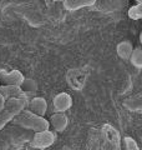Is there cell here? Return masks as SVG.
I'll list each match as a JSON object with an SVG mask.
<instances>
[{"mask_svg":"<svg viewBox=\"0 0 142 150\" xmlns=\"http://www.w3.org/2000/svg\"><path fill=\"white\" fill-rule=\"evenodd\" d=\"M13 121L16 125H20L21 128L32 130V131H35V133L49 130V128H50L49 120H46L44 116L34 114V112L30 110H24L19 115H16L15 118L13 119Z\"/></svg>","mask_w":142,"mask_h":150,"instance_id":"6da1fadb","label":"cell"},{"mask_svg":"<svg viewBox=\"0 0 142 150\" xmlns=\"http://www.w3.org/2000/svg\"><path fill=\"white\" fill-rule=\"evenodd\" d=\"M101 135H102L101 150H122L120 133L112 125L110 124L103 125L101 130Z\"/></svg>","mask_w":142,"mask_h":150,"instance_id":"7a4b0ae2","label":"cell"},{"mask_svg":"<svg viewBox=\"0 0 142 150\" xmlns=\"http://www.w3.org/2000/svg\"><path fill=\"white\" fill-rule=\"evenodd\" d=\"M55 133L50 130H44V131H37L34 134L31 140V145L36 149H46L51 146L55 143Z\"/></svg>","mask_w":142,"mask_h":150,"instance_id":"3957f363","label":"cell"},{"mask_svg":"<svg viewBox=\"0 0 142 150\" xmlns=\"http://www.w3.org/2000/svg\"><path fill=\"white\" fill-rule=\"evenodd\" d=\"M27 104H29V100H27L26 95L10 98V99H8L6 103H5V110L9 111L14 118H15L16 115H19L20 112H22L24 110H25Z\"/></svg>","mask_w":142,"mask_h":150,"instance_id":"277c9868","label":"cell"},{"mask_svg":"<svg viewBox=\"0 0 142 150\" xmlns=\"http://www.w3.org/2000/svg\"><path fill=\"white\" fill-rule=\"evenodd\" d=\"M25 76L19 70L5 71L0 69V85H18L20 86Z\"/></svg>","mask_w":142,"mask_h":150,"instance_id":"5b68a950","label":"cell"},{"mask_svg":"<svg viewBox=\"0 0 142 150\" xmlns=\"http://www.w3.org/2000/svg\"><path fill=\"white\" fill-rule=\"evenodd\" d=\"M54 110L59 112H65L67 111L71 106H72V98L67 93H59L58 95H55L53 100Z\"/></svg>","mask_w":142,"mask_h":150,"instance_id":"8992f818","label":"cell"},{"mask_svg":"<svg viewBox=\"0 0 142 150\" xmlns=\"http://www.w3.org/2000/svg\"><path fill=\"white\" fill-rule=\"evenodd\" d=\"M49 123H50V126H51V128H53L55 131H58V133H61V131H64L66 128H67L69 119H67V116H66L65 112H59V111H56V112H54V114L51 115Z\"/></svg>","mask_w":142,"mask_h":150,"instance_id":"52a82bcc","label":"cell"},{"mask_svg":"<svg viewBox=\"0 0 142 150\" xmlns=\"http://www.w3.org/2000/svg\"><path fill=\"white\" fill-rule=\"evenodd\" d=\"M27 105H29V110L36 115L44 116L47 111V103L41 96H34L31 100H29V104Z\"/></svg>","mask_w":142,"mask_h":150,"instance_id":"ba28073f","label":"cell"},{"mask_svg":"<svg viewBox=\"0 0 142 150\" xmlns=\"http://www.w3.org/2000/svg\"><path fill=\"white\" fill-rule=\"evenodd\" d=\"M96 3L97 0H64V8L69 11H75L82 8L92 6Z\"/></svg>","mask_w":142,"mask_h":150,"instance_id":"9c48e42d","label":"cell"},{"mask_svg":"<svg viewBox=\"0 0 142 150\" xmlns=\"http://www.w3.org/2000/svg\"><path fill=\"white\" fill-rule=\"evenodd\" d=\"M0 94H1L6 100L10 99V98H16V96H24L25 95L24 91L21 90V88L18 86V85H0Z\"/></svg>","mask_w":142,"mask_h":150,"instance_id":"30bf717a","label":"cell"},{"mask_svg":"<svg viewBox=\"0 0 142 150\" xmlns=\"http://www.w3.org/2000/svg\"><path fill=\"white\" fill-rule=\"evenodd\" d=\"M116 51H117V55L120 56L121 59L124 60H130L131 55H132V51H134V46L130 41H121L118 43L117 48H116Z\"/></svg>","mask_w":142,"mask_h":150,"instance_id":"8fae6325","label":"cell"},{"mask_svg":"<svg viewBox=\"0 0 142 150\" xmlns=\"http://www.w3.org/2000/svg\"><path fill=\"white\" fill-rule=\"evenodd\" d=\"M124 105L126 109L131 111H141L142 110V94H137L135 96H131L126 99Z\"/></svg>","mask_w":142,"mask_h":150,"instance_id":"7c38bea8","label":"cell"},{"mask_svg":"<svg viewBox=\"0 0 142 150\" xmlns=\"http://www.w3.org/2000/svg\"><path fill=\"white\" fill-rule=\"evenodd\" d=\"M21 90L24 91L25 95H32V94H35L36 90H37V84L35 80H32V79H29V78H25L24 79L22 84L20 85Z\"/></svg>","mask_w":142,"mask_h":150,"instance_id":"4fadbf2b","label":"cell"},{"mask_svg":"<svg viewBox=\"0 0 142 150\" xmlns=\"http://www.w3.org/2000/svg\"><path fill=\"white\" fill-rule=\"evenodd\" d=\"M130 62H131V64L134 65L135 68L142 69V49H140V48L134 49V51H132V55L130 58Z\"/></svg>","mask_w":142,"mask_h":150,"instance_id":"5bb4252c","label":"cell"},{"mask_svg":"<svg viewBox=\"0 0 142 150\" xmlns=\"http://www.w3.org/2000/svg\"><path fill=\"white\" fill-rule=\"evenodd\" d=\"M13 119H14V116L9 111H6L4 109L1 112H0V130H3L10 121H13Z\"/></svg>","mask_w":142,"mask_h":150,"instance_id":"9a60e30c","label":"cell"},{"mask_svg":"<svg viewBox=\"0 0 142 150\" xmlns=\"http://www.w3.org/2000/svg\"><path fill=\"white\" fill-rule=\"evenodd\" d=\"M129 16L131 19H142V3L132 6L129 10Z\"/></svg>","mask_w":142,"mask_h":150,"instance_id":"2e32d148","label":"cell"},{"mask_svg":"<svg viewBox=\"0 0 142 150\" xmlns=\"http://www.w3.org/2000/svg\"><path fill=\"white\" fill-rule=\"evenodd\" d=\"M124 149L125 150H140L136 140L132 139L131 137H126L124 139Z\"/></svg>","mask_w":142,"mask_h":150,"instance_id":"e0dca14e","label":"cell"},{"mask_svg":"<svg viewBox=\"0 0 142 150\" xmlns=\"http://www.w3.org/2000/svg\"><path fill=\"white\" fill-rule=\"evenodd\" d=\"M5 103H6V99L0 94V112L5 109Z\"/></svg>","mask_w":142,"mask_h":150,"instance_id":"ac0fdd59","label":"cell"},{"mask_svg":"<svg viewBox=\"0 0 142 150\" xmlns=\"http://www.w3.org/2000/svg\"><path fill=\"white\" fill-rule=\"evenodd\" d=\"M140 41H141V44H142V31H141V35H140Z\"/></svg>","mask_w":142,"mask_h":150,"instance_id":"d6986e66","label":"cell"},{"mask_svg":"<svg viewBox=\"0 0 142 150\" xmlns=\"http://www.w3.org/2000/svg\"><path fill=\"white\" fill-rule=\"evenodd\" d=\"M136 1H137V4H141V3H142V0H136Z\"/></svg>","mask_w":142,"mask_h":150,"instance_id":"ffe728a7","label":"cell"}]
</instances>
